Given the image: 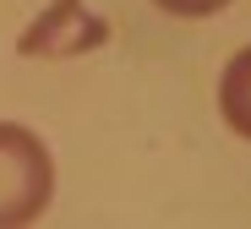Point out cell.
I'll return each mask as SVG.
<instances>
[{
	"mask_svg": "<svg viewBox=\"0 0 251 229\" xmlns=\"http://www.w3.org/2000/svg\"><path fill=\"white\" fill-rule=\"evenodd\" d=\"M158 11H170V17H186V22H197V17H213V11H224L229 0H153Z\"/></svg>",
	"mask_w": 251,
	"mask_h": 229,
	"instance_id": "cell-4",
	"label": "cell"
},
{
	"mask_svg": "<svg viewBox=\"0 0 251 229\" xmlns=\"http://www.w3.org/2000/svg\"><path fill=\"white\" fill-rule=\"evenodd\" d=\"M219 115L240 142H251V44L240 55H229V66L219 76Z\"/></svg>",
	"mask_w": 251,
	"mask_h": 229,
	"instance_id": "cell-3",
	"label": "cell"
},
{
	"mask_svg": "<svg viewBox=\"0 0 251 229\" xmlns=\"http://www.w3.org/2000/svg\"><path fill=\"white\" fill-rule=\"evenodd\" d=\"M109 44V22L88 11V0H50L33 17V27L17 38V55L27 60H76Z\"/></svg>",
	"mask_w": 251,
	"mask_h": 229,
	"instance_id": "cell-2",
	"label": "cell"
},
{
	"mask_svg": "<svg viewBox=\"0 0 251 229\" xmlns=\"http://www.w3.org/2000/svg\"><path fill=\"white\" fill-rule=\"evenodd\" d=\"M50 197H55V158L44 136L17 120H0V229L44 218Z\"/></svg>",
	"mask_w": 251,
	"mask_h": 229,
	"instance_id": "cell-1",
	"label": "cell"
}]
</instances>
